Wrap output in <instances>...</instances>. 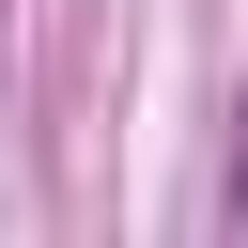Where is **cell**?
<instances>
[{"label":"cell","instance_id":"1","mask_svg":"<svg viewBox=\"0 0 248 248\" xmlns=\"http://www.w3.org/2000/svg\"><path fill=\"white\" fill-rule=\"evenodd\" d=\"M232 202H248V170H232Z\"/></svg>","mask_w":248,"mask_h":248}]
</instances>
